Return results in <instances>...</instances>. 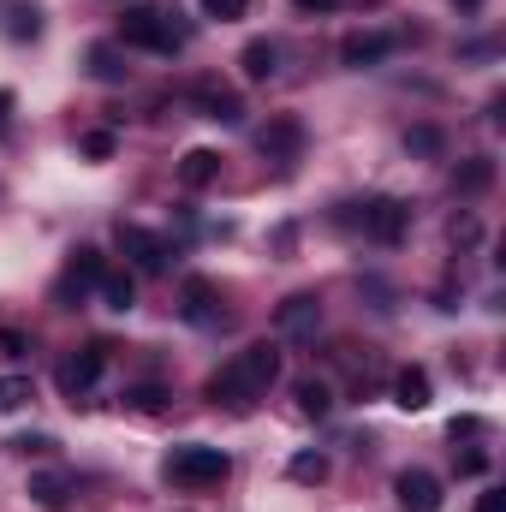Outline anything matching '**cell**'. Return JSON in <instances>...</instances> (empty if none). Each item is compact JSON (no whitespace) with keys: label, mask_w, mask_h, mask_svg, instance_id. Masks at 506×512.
Instances as JSON below:
<instances>
[{"label":"cell","mask_w":506,"mask_h":512,"mask_svg":"<svg viewBox=\"0 0 506 512\" xmlns=\"http://www.w3.org/2000/svg\"><path fill=\"white\" fill-rule=\"evenodd\" d=\"M274 382H280V346L256 340V346L233 352V358L209 376V399H215L221 411L245 417V411H256V405L268 399V387H274Z\"/></svg>","instance_id":"1"},{"label":"cell","mask_w":506,"mask_h":512,"mask_svg":"<svg viewBox=\"0 0 506 512\" xmlns=\"http://www.w3.org/2000/svg\"><path fill=\"white\" fill-rule=\"evenodd\" d=\"M120 42L149 48V54H179L191 42V24H185L179 6H131L120 18Z\"/></svg>","instance_id":"2"},{"label":"cell","mask_w":506,"mask_h":512,"mask_svg":"<svg viewBox=\"0 0 506 512\" xmlns=\"http://www.w3.org/2000/svg\"><path fill=\"white\" fill-rule=\"evenodd\" d=\"M334 221L346 233L370 239V245H399L405 227H411V203H399V197H358V203H340Z\"/></svg>","instance_id":"3"},{"label":"cell","mask_w":506,"mask_h":512,"mask_svg":"<svg viewBox=\"0 0 506 512\" xmlns=\"http://www.w3.org/2000/svg\"><path fill=\"white\" fill-rule=\"evenodd\" d=\"M161 477L179 483V489H221L233 477V459L221 447H209V441H185V447H173L161 459Z\"/></svg>","instance_id":"4"},{"label":"cell","mask_w":506,"mask_h":512,"mask_svg":"<svg viewBox=\"0 0 506 512\" xmlns=\"http://www.w3.org/2000/svg\"><path fill=\"white\" fill-rule=\"evenodd\" d=\"M102 274H108V268H102V251H96V245H78V251L66 256L60 280H54V304H66V310H72V304H84V292H90Z\"/></svg>","instance_id":"5"},{"label":"cell","mask_w":506,"mask_h":512,"mask_svg":"<svg viewBox=\"0 0 506 512\" xmlns=\"http://www.w3.org/2000/svg\"><path fill=\"white\" fill-rule=\"evenodd\" d=\"M274 334H280V340L310 346V340L322 334V298H316V292H292V298L274 310Z\"/></svg>","instance_id":"6"},{"label":"cell","mask_w":506,"mask_h":512,"mask_svg":"<svg viewBox=\"0 0 506 512\" xmlns=\"http://www.w3.org/2000/svg\"><path fill=\"white\" fill-rule=\"evenodd\" d=\"M102 370H108V346H102V340L78 346V352L60 364V393H66V399H84L90 387L102 382Z\"/></svg>","instance_id":"7"},{"label":"cell","mask_w":506,"mask_h":512,"mask_svg":"<svg viewBox=\"0 0 506 512\" xmlns=\"http://www.w3.org/2000/svg\"><path fill=\"white\" fill-rule=\"evenodd\" d=\"M256 149L274 161V167H292L298 155H304V120H292V114H280V120H268V126L256 131Z\"/></svg>","instance_id":"8"},{"label":"cell","mask_w":506,"mask_h":512,"mask_svg":"<svg viewBox=\"0 0 506 512\" xmlns=\"http://www.w3.org/2000/svg\"><path fill=\"white\" fill-rule=\"evenodd\" d=\"M120 251H126L143 274H167V262H173V245H167L161 233H149V227H126V221H120Z\"/></svg>","instance_id":"9"},{"label":"cell","mask_w":506,"mask_h":512,"mask_svg":"<svg viewBox=\"0 0 506 512\" xmlns=\"http://www.w3.org/2000/svg\"><path fill=\"white\" fill-rule=\"evenodd\" d=\"M393 48H399V36H393V30H352V36L340 42V60H346L352 72H364V66L387 60Z\"/></svg>","instance_id":"10"},{"label":"cell","mask_w":506,"mask_h":512,"mask_svg":"<svg viewBox=\"0 0 506 512\" xmlns=\"http://www.w3.org/2000/svg\"><path fill=\"white\" fill-rule=\"evenodd\" d=\"M191 102H197V114L215 120V126H239V120H245V102H239V90H227V84H197Z\"/></svg>","instance_id":"11"},{"label":"cell","mask_w":506,"mask_h":512,"mask_svg":"<svg viewBox=\"0 0 506 512\" xmlns=\"http://www.w3.org/2000/svg\"><path fill=\"white\" fill-rule=\"evenodd\" d=\"M393 501L405 512H441V483L429 471H399L393 477Z\"/></svg>","instance_id":"12"},{"label":"cell","mask_w":506,"mask_h":512,"mask_svg":"<svg viewBox=\"0 0 506 512\" xmlns=\"http://www.w3.org/2000/svg\"><path fill=\"white\" fill-rule=\"evenodd\" d=\"M179 316L197 322V328H215V322H221V310H215V280L191 274V280L179 286Z\"/></svg>","instance_id":"13"},{"label":"cell","mask_w":506,"mask_h":512,"mask_svg":"<svg viewBox=\"0 0 506 512\" xmlns=\"http://www.w3.org/2000/svg\"><path fill=\"white\" fill-rule=\"evenodd\" d=\"M72 495H78V483H72L66 471H36V477H30V501L42 512H66Z\"/></svg>","instance_id":"14"},{"label":"cell","mask_w":506,"mask_h":512,"mask_svg":"<svg viewBox=\"0 0 506 512\" xmlns=\"http://www.w3.org/2000/svg\"><path fill=\"white\" fill-rule=\"evenodd\" d=\"M221 179V155L215 149H185V161H179V185L185 191H209Z\"/></svg>","instance_id":"15"},{"label":"cell","mask_w":506,"mask_h":512,"mask_svg":"<svg viewBox=\"0 0 506 512\" xmlns=\"http://www.w3.org/2000/svg\"><path fill=\"white\" fill-rule=\"evenodd\" d=\"M393 405L399 411H429V370H417V364L393 370Z\"/></svg>","instance_id":"16"},{"label":"cell","mask_w":506,"mask_h":512,"mask_svg":"<svg viewBox=\"0 0 506 512\" xmlns=\"http://www.w3.org/2000/svg\"><path fill=\"white\" fill-rule=\"evenodd\" d=\"M239 66H245V78H251V84H268V78L280 72V42H268V36H256V42H245Z\"/></svg>","instance_id":"17"},{"label":"cell","mask_w":506,"mask_h":512,"mask_svg":"<svg viewBox=\"0 0 506 512\" xmlns=\"http://www.w3.org/2000/svg\"><path fill=\"white\" fill-rule=\"evenodd\" d=\"M6 36L12 42H36L42 36V6L36 0H12L6 6Z\"/></svg>","instance_id":"18"},{"label":"cell","mask_w":506,"mask_h":512,"mask_svg":"<svg viewBox=\"0 0 506 512\" xmlns=\"http://www.w3.org/2000/svg\"><path fill=\"white\" fill-rule=\"evenodd\" d=\"M489 185H495V161H489V155H471L465 167H453V191L477 197V191H489Z\"/></svg>","instance_id":"19"},{"label":"cell","mask_w":506,"mask_h":512,"mask_svg":"<svg viewBox=\"0 0 506 512\" xmlns=\"http://www.w3.org/2000/svg\"><path fill=\"white\" fill-rule=\"evenodd\" d=\"M328 411H334V387L316 382V376L298 382V417H328Z\"/></svg>","instance_id":"20"},{"label":"cell","mask_w":506,"mask_h":512,"mask_svg":"<svg viewBox=\"0 0 506 512\" xmlns=\"http://www.w3.org/2000/svg\"><path fill=\"white\" fill-rule=\"evenodd\" d=\"M96 292H102V298H108V310H120V316L137 304V280H131V274H102V280H96Z\"/></svg>","instance_id":"21"},{"label":"cell","mask_w":506,"mask_h":512,"mask_svg":"<svg viewBox=\"0 0 506 512\" xmlns=\"http://www.w3.org/2000/svg\"><path fill=\"white\" fill-rule=\"evenodd\" d=\"M90 72H96L102 84H120L131 66L120 60V48H114V42H96V48H90Z\"/></svg>","instance_id":"22"},{"label":"cell","mask_w":506,"mask_h":512,"mask_svg":"<svg viewBox=\"0 0 506 512\" xmlns=\"http://www.w3.org/2000/svg\"><path fill=\"white\" fill-rule=\"evenodd\" d=\"M286 477H292V483H328V459H322V453H298V459L286 465Z\"/></svg>","instance_id":"23"},{"label":"cell","mask_w":506,"mask_h":512,"mask_svg":"<svg viewBox=\"0 0 506 512\" xmlns=\"http://www.w3.org/2000/svg\"><path fill=\"white\" fill-rule=\"evenodd\" d=\"M126 405H131V411H143V417H155V411L167 405V393H161V387H131Z\"/></svg>","instance_id":"24"},{"label":"cell","mask_w":506,"mask_h":512,"mask_svg":"<svg viewBox=\"0 0 506 512\" xmlns=\"http://www.w3.org/2000/svg\"><path fill=\"white\" fill-rule=\"evenodd\" d=\"M78 149H84L90 161H108V155H114V131H84V137H78Z\"/></svg>","instance_id":"25"},{"label":"cell","mask_w":506,"mask_h":512,"mask_svg":"<svg viewBox=\"0 0 506 512\" xmlns=\"http://www.w3.org/2000/svg\"><path fill=\"white\" fill-rule=\"evenodd\" d=\"M24 399H30V382H18V376H12V382H0V411H18Z\"/></svg>","instance_id":"26"},{"label":"cell","mask_w":506,"mask_h":512,"mask_svg":"<svg viewBox=\"0 0 506 512\" xmlns=\"http://www.w3.org/2000/svg\"><path fill=\"white\" fill-rule=\"evenodd\" d=\"M12 447H18L24 459H30V453H36V459H48V453H54V435H18Z\"/></svg>","instance_id":"27"},{"label":"cell","mask_w":506,"mask_h":512,"mask_svg":"<svg viewBox=\"0 0 506 512\" xmlns=\"http://www.w3.org/2000/svg\"><path fill=\"white\" fill-rule=\"evenodd\" d=\"M245 6H251V0H203V12L221 18V24H227V18H245Z\"/></svg>","instance_id":"28"},{"label":"cell","mask_w":506,"mask_h":512,"mask_svg":"<svg viewBox=\"0 0 506 512\" xmlns=\"http://www.w3.org/2000/svg\"><path fill=\"white\" fill-rule=\"evenodd\" d=\"M447 435H453V447H459V441H477V435H483V417H453Z\"/></svg>","instance_id":"29"},{"label":"cell","mask_w":506,"mask_h":512,"mask_svg":"<svg viewBox=\"0 0 506 512\" xmlns=\"http://www.w3.org/2000/svg\"><path fill=\"white\" fill-rule=\"evenodd\" d=\"M405 143H411V149H417V155H435V149H441V131L417 126V131H411V137H405Z\"/></svg>","instance_id":"30"},{"label":"cell","mask_w":506,"mask_h":512,"mask_svg":"<svg viewBox=\"0 0 506 512\" xmlns=\"http://www.w3.org/2000/svg\"><path fill=\"white\" fill-rule=\"evenodd\" d=\"M0 352H6V358H24V352H30V340H24L18 328H0Z\"/></svg>","instance_id":"31"},{"label":"cell","mask_w":506,"mask_h":512,"mask_svg":"<svg viewBox=\"0 0 506 512\" xmlns=\"http://www.w3.org/2000/svg\"><path fill=\"white\" fill-rule=\"evenodd\" d=\"M292 6H298V12H340L346 0H292Z\"/></svg>","instance_id":"32"},{"label":"cell","mask_w":506,"mask_h":512,"mask_svg":"<svg viewBox=\"0 0 506 512\" xmlns=\"http://www.w3.org/2000/svg\"><path fill=\"white\" fill-rule=\"evenodd\" d=\"M477 512H506V495H495V489H489V495L477 501Z\"/></svg>","instance_id":"33"},{"label":"cell","mask_w":506,"mask_h":512,"mask_svg":"<svg viewBox=\"0 0 506 512\" xmlns=\"http://www.w3.org/2000/svg\"><path fill=\"white\" fill-rule=\"evenodd\" d=\"M6 120H12V90H0V131H6Z\"/></svg>","instance_id":"34"},{"label":"cell","mask_w":506,"mask_h":512,"mask_svg":"<svg viewBox=\"0 0 506 512\" xmlns=\"http://www.w3.org/2000/svg\"><path fill=\"white\" fill-rule=\"evenodd\" d=\"M459 6H465V12H477V6H483V0H459Z\"/></svg>","instance_id":"35"}]
</instances>
